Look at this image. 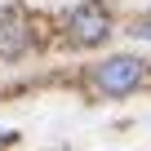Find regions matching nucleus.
I'll list each match as a JSON object with an SVG mask.
<instances>
[{
  "instance_id": "nucleus-3",
  "label": "nucleus",
  "mask_w": 151,
  "mask_h": 151,
  "mask_svg": "<svg viewBox=\"0 0 151 151\" xmlns=\"http://www.w3.org/2000/svg\"><path fill=\"white\" fill-rule=\"evenodd\" d=\"M22 49H27V27H22L18 18H9L5 27H0V53L14 58V53H22Z\"/></svg>"
},
{
  "instance_id": "nucleus-1",
  "label": "nucleus",
  "mask_w": 151,
  "mask_h": 151,
  "mask_svg": "<svg viewBox=\"0 0 151 151\" xmlns=\"http://www.w3.org/2000/svg\"><path fill=\"white\" fill-rule=\"evenodd\" d=\"M138 85H142V58H129V53L107 58V62H98V71H93V89H98L102 98H124V93H133Z\"/></svg>"
},
{
  "instance_id": "nucleus-2",
  "label": "nucleus",
  "mask_w": 151,
  "mask_h": 151,
  "mask_svg": "<svg viewBox=\"0 0 151 151\" xmlns=\"http://www.w3.org/2000/svg\"><path fill=\"white\" fill-rule=\"evenodd\" d=\"M67 36H71V45H85V49H93V45H102L107 36H111V18H107V9L102 5H80V9H71L67 14Z\"/></svg>"
},
{
  "instance_id": "nucleus-4",
  "label": "nucleus",
  "mask_w": 151,
  "mask_h": 151,
  "mask_svg": "<svg viewBox=\"0 0 151 151\" xmlns=\"http://www.w3.org/2000/svg\"><path fill=\"white\" fill-rule=\"evenodd\" d=\"M9 138H14V133H9V129H0V147H9Z\"/></svg>"
}]
</instances>
